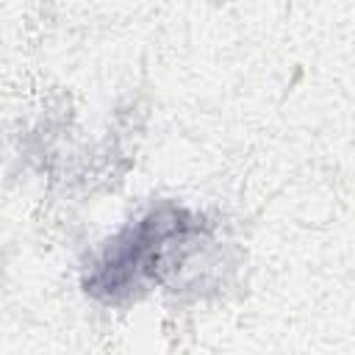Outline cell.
Returning <instances> with one entry per match:
<instances>
[{
	"mask_svg": "<svg viewBox=\"0 0 355 355\" xmlns=\"http://www.w3.org/2000/svg\"><path fill=\"white\" fill-rule=\"evenodd\" d=\"M216 222L186 202L158 200L94 247L80 269V288L100 305H128L166 288L214 244Z\"/></svg>",
	"mask_w": 355,
	"mask_h": 355,
	"instance_id": "obj_1",
	"label": "cell"
}]
</instances>
